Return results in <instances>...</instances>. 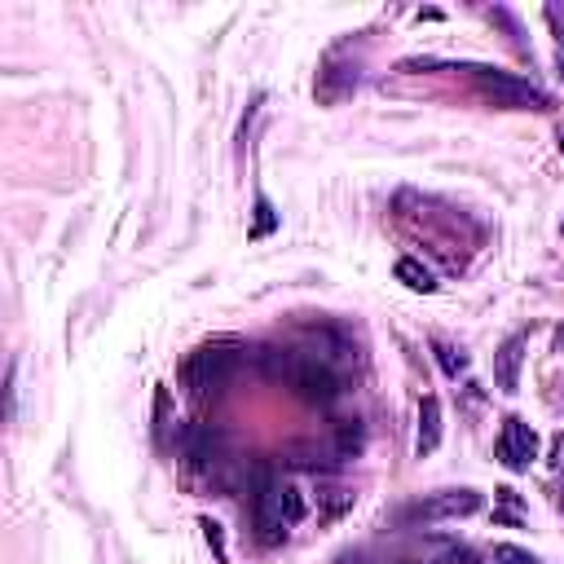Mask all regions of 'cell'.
Masks as SVG:
<instances>
[{
  "mask_svg": "<svg viewBox=\"0 0 564 564\" xmlns=\"http://www.w3.org/2000/svg\"><path fill=\"white\" fill-rule=\"evenodd\" d=\"M260 366L273 375V380H282L287 384L301 402H309V406H331L336 397H340V380H336V371L327 366V362H318V358H296V353H287V349H264L260 353Z\"/></svg>",
  "mask_w": 564,
  "mask_h": 564,
  "instance_id": "1",
  "label": "cell"
},
{
  "mask_svg": "<svg viewBox=\"0 0 564 564\" xmlns=\"http://www.w3.org/2000/svg\"><path fill=\"white\" fill-rule=\"evenodd\" d=\"M472 80H476L481 98H489V102L503 106V111H546V106H551V98H546L538 84H529L524 76H516V71L472 67Z\"/></svg>",
  "mask_w": 564,
  "mask_h": 564,
  "instance_id": "2",
  "label": "cell"
},
{
  "mask_svg": "<svg viewBox=\"0 0 564 564\" xmlns=\"http://www.w3.org/2000/svg\"><path fill=\"white\" fill-rule=\"evenodd\" d=\"M234 362H238V358H234L225 345H203V349H194V353L185 358V366H181V384L190 388V397H194V402H207L212 393H221V388H225V380H229Z\"/></svg>",
  "mask_w": 564,
  "mask_h": 564,
  "instance_id": "3",
  "label": "cell"
},
{
  "mask_svg": "<svg viewBox=\"0 0 564 564\" xmlns=\"http://www.w3.org/2000/svg\"><path fill=\"white\" fill-rule=\"evenodd\" d=\"M251 516H256V538L264 546L287 542V516H282V498H278V481H269L264 472L256 476V494H251Z\"/></svg>",
  "mask_w": 564,
  "mask_h": 564,
  "instance_id": "4",
  "label": "cell"
},
{
  "mask_svg": "<svg viewBox=\"0 0 564 564\" xmlns=\"http://www.w3.org/2000/svg\"><path fill=\"white\" fill-rule=\"evenodd\" d=\"M485 507L481 489H441V494H428L410 507V520H424V524H441V520H463V516H476Z\"/></svg>",
  "mask_w": 564,
  "mask_h": 564,
  "instance_id": "5",
  "label": "cell"
},
{
  "mask_svg": "<svg viewBox=\"0 0 564 564\" xmlns=\"http://www.w3.org/2000/svg\"><path fill=\"white\" fill-rule=\"evenodd\" d=\"M498 463L503 467H511V472H529L533 467V459H538V450H542V441H538V432L520 419V415H511L507 424H503V432H498Z\"/></svg>",
  "mask_w": 564,
  "mask_h": 564,
  "instance_id": "6",
  "label": "cell"
},
{
  "mask_svg": "<svg viewBox=\"0 0 564 564\" xmlns=\"http://www.w3.org/2000/svg\"><path fill=\"white\" fill-rule=\"evenodd\" d=\"M524 345H529V336H524V331H516V336H507V340L498 345V353H494V380H498V388H503V393H516V388H520Z\"/></svg>",
  "mask_w": 564,
  "mask_h": 564,
  "instance_id": "7",
  "label": "cell"
},
{
  "mask_svg": "<svg viewBox=\"0 0 564 564\" xmlns=\"http://www.w3.org/2000/svg\"><path fill=\"white\" fill-rule=\"evenodd\" d=\"M441 432H445V424H441V402H437V397H424V402H419V437H415V454H419V459L432 454V450L441 445Z\"/></svg>",
  "mask_w": 564,
  "mask_h": 564,
  "instance_id": "8",
  "label": "cell"
},
{
  "mask_svg": "<svg viewBox=\"0 0 564 564\" xmlns=\"http://www.w3.org/2000/svg\"><path fill=\"white\" fill-rule=\"evenodd\" d=\"M397 282H406L410 292H424V296L437 292V273H432L424 260H415V256H402V260H397Z\"/></svg>",
  "mask_w": 564,
  "mask_h": 564,
  "instance_id": "9",
  "label": "cell"
},
{
  "mask_svg": "<svg viewBox=\"0 0 564 564\" xmlns=\"http://www.w3.org/2000/svg\"><path fill=\"white\" fill-rule=\"evenodd\" d=\"M353 503H358V494H353V489H345V485H327V489H318V520H340L345 511H353Z\"/></svg>",
  "mask_w": 564,
  "mask_h": 564,
  "instance_id": "10",
  "label": "cell"
},
{
  "mask_svg": "<svg viewBox=\"0 0 564 564\" xmlns=\"http://www.w3.org/2000/svg\"><path fill=\"white\" fill-rule=\"evenodd\" d=\"M278 498H282V516H287V524H301L305 520V498H301V489L292 485V481H278Z\"/></svg>",
  "mask_w": 564,
  "mask_h": 564,
  "instance_id": "11",
  "label": "cell"
},
{
  "mask_svg": "<svg viewBox=\"0 0 564 564\" xmlns=\"http://www.w3.org/2000/svg\"><path fill=\"white\" fill-rule=\"evenodd\" d=\"M362 441H366V432H362L358 419L340 424V432H336V459H353V454L362 450Z\"/></svg>",
  "mask_w": 564,
  "mask_h": 564,
  "instance_id": "12",
  "label": "cell"
},
{
  "mask_svg": "<svg viewBox=\"0 0 564 564\" xmlns=\"http://www.w3.org/2000/svg\"><path fill=\"white\" fill-rule=\"evenodd\" d=\"M432 349H437V362H441V371H445V375H454V380H459V375L467 371V358H463L459 349H450V345H441V340H437Z\"/></svg>",
  "mask_w": 564,
  "mask_h": 564,
  "instance_id": "13",
  "label": "cell"
},
{
  "mask_svg": "<svg viewBox=\"0 0 564 564\" xmlns=\"http://www.w3.org/2000/svg\"><path fill=\"white\" fill-rule=\"evenodd\" d=\"M489 564H538L529 551H520V546H511V542H498L494 551H489Z\"/></svg>",
  "mask_w": 564,
  "mask_h": 564,
  "instance_id": "14",
  "label": "cell"
},
{
  "mask_svg": "<svg viewBox=\"0 0 564 564\" xmlns=\"http://www.w3.org/2000/svg\"><path fill=\"white\" fill-rule=\"evenodd\" d=\"M273 225H278V216H273L269 199H256V225H251V238H264Z\"/></svg>",
  "mask_w": 564,
  "mask_h": 564,
  "instance_id": "15",
  "label": "cell"
},
{
  "mask_svg": "<svg viewBox=\"0 0 564 564\" xmlns=\"http://www.w3.org/2000/svg\"><path fill=\"white\" fill-rule=\"evenodd\" d=\"M199 524H203V538H207V546H212V551H216V560L225 564V533H221V524H216V520H199Z\"/></svg>",
  "mask_w": 564,
  "mask_h": 564,
  "instance_id": "16",
  "label": "cell"
}]
</instances>
